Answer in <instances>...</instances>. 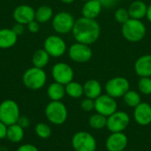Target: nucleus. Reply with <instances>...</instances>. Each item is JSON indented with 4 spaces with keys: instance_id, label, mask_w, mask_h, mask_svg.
I'll use <instances>...</instances> for the list:
<instances>
[{
    "instance_id": "nucleus-1",
    "label": "nucleus",
    "mask_w": 151,
    "mask_h": 151,
    "mask_svg": "<svg viewBox=\"0 0 151 151\" xmlns=\"http://www.w3.org/2000/svg\"><path fill=\"white\" fill-rule=\"evenodd\" d=\"M72 34L77 42L90 46L99 39L101 27L96 19L81 17L75 20Z\"/></svg>"
},
{
    "instance_id": "nucleus-2",
    "label": "nucleus",
    "mask_w": 151,
    "mask_h": 151,
    "mask_svg": "<svg viewBox=\"0 0 151 151\" xmlns=\"http://www.w3.org/2000/svg\"><path fill=\"white\" fill-rule=\"evenodd\" d=\"M147 28L141 19H129L121 27V34L123 37L129 42H139L146 35Z\"/></svg>"
},
{
    "instance_id": "nucleus-3",
    "label": "nucleus",
    "mask_w": 151,
    "mask_h": 151,
    "mask_svg": "<svg viewBox=\"0 0 151 151\" xmlns=\"http://www.w3.org/2000/svg\"><path fill=\"white\" fill-rule=\"evenodd\" d=\"M22 81L26 88L31 90H38L44 87L47 81V75L42 68L33 66L24 73Z\"/></svg>"
},
{
    "instance_id": "nucleus-4",
    "label": "nucleus",
    "mask_w": 151,
    "mask_h": 151,
    "mask_svg": "<svg viewBox=\"0 0 151 151\" xmlns=\"http://www.w3.org/2000/svg\"><path fill=\"white\" fill-rule=\"evenodd\" d=\"M19 118V107L15 101L6 99L0 104V121L5 126L17 124Z\"/></svg>"
},
{
    "instance_id": "nucleus-5",
    "label": "nucleus",
    "mask_w": 151,
    "mask_h": 151,
    "mask_svg": "<svg viewBox=\"0 0 151 151\" xmlns=\"http://www.w3.org/2000/svg\"><path fill=\"white\" fill-rule=\"evenodd\" d=\"M45 116L51 124L62 125L67 119V108L61 101H51L45 108Z\"/></svg>"
},
{
    "instance_id": "nucleus-6",
    "label": "nucleus",
    "mask_w": 151,
    "mask_h": 151,
    "mask_svg": "<svg viewBox=\"0 0 151 151\" xmlns=\"http://www.w3.org/2000/svg\"><path fill=\"white\" fill-rule=\"evenodd\" d=\"M72 146L75 151H96L97 143L96 138L90 133L80 131L73 134Z\"/></svg>"
},
{
    "instance_id": "nucleus-7",
    "label": "nucleus",
    "mask_w": 151,
    "mask_h": 151,
    "mask_svg": "<svg viewBox=\"0 0 151 151\" xmlns=\"http://www.w3.org/2000/svg\"><path fill=\"white\" fill-rule=\"evenodd\" d=\"M104 88L107 95L117 99L123 97L124 95L130 89V82L125 77L117 76L110 79L106 82Z\"/></svg>"
},
{
    "instance_id": "nucleus-8",
    "label": "nucleus",
    "mask_w": 151,
    "mask_h": 151,
    "mask_svg": "<svg viewBox=\"0 0 151 151\" xmlns=\"http://www.w3.org/2000/svg\"><path fill=\"white\" fill-rule=\"evenodd\" d=\"M75 19L68 12H59L52 18V28L59 35H65L72 32Z\"/></svg>"
},
{
    "instance_id": "nucleus-9",
    "label": "nucleus",
    "mask_w": 151,
    "mask_h": 151,
    "mask_svg": "<svg viewBox=\"0 0 151 151\" xmlns=\"http://www.w3.org/2000/svg\"><path fill=\"white\" fill-rule=\"evenodd\" d=\"M68 56L72 61L83 64L88 62L92 58L93 51L89 45L76 42L68 49Z\"/></svg>"
},
{
    "instance_id": "nucleus-10",
    "label": "nucleus",
    "mask_w": 151,
    "mask_h": 151,
    "mask_svg": "<svg viewBox=\"0 0 151 151\" xmlns=\"http://www.w3.org/2000/svg\"><path fill=\"white\" fill-rule=\"evenodd\" d=\"M43 49L48 52V54L52 58L62 57L67 50L66 42L59 35H50L43 42Z\"/></svg>"
},
{
    "instance_id": "nucleus-11",
    "label": "nucleus",
    "mask_w": 151,
    "mask_h": 151,
    "mask_svg": "<svg viewBox=\"0 0 151 151\" xmlns=\"http://www.w3.org/2000/svg\"><path fill=\"white\" fill-rule=\"evenodd\" d=\"M130 124L129 115L123 111H117L107 118L106 127L111 133H119L127 129Z\"/></svg>"
},
{
    "instance_id": "nucleus-12",
    "label": "nucleus",
    "mask_w": 151,
    "mask_h": 151,
    "mask_svg": "<svg viewBox=\"0 0 151 151\" xmlns=\"http://www.w3.org/2000/svg\"><path fill=\"white\" fill-rule=\"evenodd\" d=\"M51 75L54 81L65 86L73 81L74 72L70 65L64 62H59L52 66Z\"/></svg>"
},
{
    "instance_id": "nucleus-13",
    "label": "nucleus",
    "mask_w": 151,
    "mask_h": 151,
    "mask_svg": "<svg viewBox=\"0 0 151 151\" xmlns=\"http://www.w3.org/2000/svg\"><path fill=\"white\" fill-rule=\"evenodd\" d=\"M95 111L108 118L118 111V103L112 96L102 94L95 100Z\"/></svg>"
},
{
    "instance_id": "nucleus-14",
    "label": "nucleus",
    "mask_w": 151,
    "mask_h": 151,
    "mask_svg": "<svg viewBox=\"0 0 151 151\" xmlns=\"http://www.w3.org/2000/svg\"><path fill=\"white\" fill-rule=\"evenodd\" d=\"M12 17L17 23L27 25L35 19V11L28 4H20L13 10Z\"/></svg>"
},
{
    "instance_id": "nucleus-15",
    "label": "nucleus",
    "mask_w": 151,
    "mask_h": 151,
    "mask_svg": "<svg viewBox=\"0 0 151 151\" xmlns=\"http://www.w3.org/2000/svg\"><path fill=\"white\" fill-rule=\"evenodd\" d=\"M128 144V138L123 133H111L105 141V148L108 151H124Z\"/></svg>"
},
{
    "instance_id": "nucleus-16",
    "label": "nucleus",
    "mask_w": 151,
    "mask_h": 151,
    "mask_svg": "<svg viewBox=\"0 0 151 151\" xmlns=\"http://www.w3.org/2000/svg\"><path fill=\"white\" fill-rule=\"evenodd\" d=\"M134 119L135 122L142 126L147 127L151 124V105L148 103L142 102L134 108Z\"/></svg>"
},
{
    "instance_id": "nucleus-17",
    "label": "nucleus",
    "mask_w": 151,
    "mask_h": 151,
    "mask_svg": "<svg viewBox=\"0 0 151 151\" xmlns=\"http://www.w3.org/2000/svg\"><path fill=\"white\" fill-rule=\"evenodd\" d=\"M135 73L140 77H151V54L139 57L134 65Z\"/></svg>"
},
{
    "instance_id": "nucleus-18",
    "label": "nucleus",
    "mask_w": 151,
    "mask_h": 151,
    "mask_svg": "<svg viewBox=\"0 0 151 151\" xmlns=\"http://www.w3.org/2000/svg\"><path fill=\"white\" fill-rule=\"evenodd\" d=\"M103 9L102 4L98 0H88L84 2V4L81 8L82 17L96 19L101 13Z\"/></svg>"
},
{
    "instance_id": "nucleus-19",
    "label": "nucleus",
    "mask_w": 151,
    "mask_h": 151,
    "mask_svg": "<svg viewBox=\"0 0 151 151\" xmlns=\"http://www.w3.org/2000/svg\"><path fill=\"white\" fill-rule=\"evenodd\" d=\"M147 9H148V5L142 0H135L132 2L127 8L131 19H141V20L143 18H146Z\"/></svg>"
},
{
    "instance_id": "nucleus-20",
    "label": "nucleus",
    "mask_w": 151,
    "mask_h": 151,
    "mask_svg": "<svg viewBox=\"0 0 151 151\" xmlns=\"http://www.w3.org/2000/svg\"><path fill=\"white\" fill-rule=\"evenodd\" d=\"M83 90L84 96L86 97L96 100L102 95L103 88L101 83L95 79H90L83 84Z\"/></svg>"
},
{
    "instance_id": "nucleus-21",
    "label": "nucleus",
    "mask_w": 151,
    "mask_h": 151,
    "mask_svg": "<svg viewBox=\"0 0 151 151\" xmlns=\"http://www.w3.org/2000/svg\"><path fill=\"white\" fill-rule=\"evenodd\" d=\"M17 41L18 35L12 28L0 29V49H10L17 43Z\"/></svg>"
},
{
    "instance_id": "nucleus-22",
    "label": "nucleus",
    "mask_w": 151,
    "mask_h": 151,
    "mask_svg": "<svg viewBox=\"0 0 151 151\" xmlns=\"http://www.w3.org/2000/svg\"><path fill=\"white\" fill-rule=\"evenodd\" d=\"M47 95L51 101H61L66 95L65 85L56 81L50 83L47 88Z\"/></svg>"
},
{
    "instance_id": "nucleus-23",
    "label": "nucleus",
    "mask_w": 151,
    "mask_h": 151,
    "mask_svg": "<svg viewBox=\"0 0 151 151\" xmlns=\"http://www.w3.org/2000/svg\"><path fill=\"white\" fill-rule=\"evenodd\" d=\"M6 138L15 143L21 142L24 138V128L18 123L7 127Z\"/></svg>"
},
{
    "instance_id": "nucleus-24",
    "label": "nucleus",
    "mask_w": 151,
    "mask_h": 151,
    "mask_svg": "<svg viewBox=\"0 0 151 151\" xmlns=\"http://www.w3.org/2000/svg\"><path fill=\"white\" fill-rule=\"evenodd\" d=\"M50 56L44 49L37 50L32 57V64L35 67L44 68L50 62Z\"/></svg>"
},
{
    "instance_id": "nucleus-25",
    "label": "nucleus",
    "mask_w": 151,
    "mask_h": 151,
    "mask_svg": "<svg viewBox=\"0 0 151 151\" xmlns=\"http://www.w3.org/2000/svg\"><path fill=\"white\" fill-rule=\"evenodd\" d=\"M54 16L53 10L49 5H41L35 10V20L40 24H44L52 19Z\"/></svg>"
},
{
    "instance_id": "nucleus-26",
    "label": "nucleus",
    "mask_w": 151,
    "mask_h": 151,
    "mask_svg": "<svg viewBox=\"0 0 151 151\" xmlns=\"http://www.w3.org/2000/svg\"><path fill=\"white\" fill-rule=\"evenodd\" d=\"M65 94L71 98H81L84 95L83 85L77 81H71L65 86Z\"/></svg>"
},
{
    "instance_id": "nucleus-27",
    "label": "nucleus",
    "mask_w": 151,
    "mask_h": 151,
    "mask_svg": "<svg viewBox=\"0 0 151 151\" xmlns=\"http://www.w3.org/2000/svg\"><path fill=\"white\" fill-rule=\"evenodd\" d=\"M123 99H124L125 104L128 107H132V108H135L138 104H140L142 103L141 95L137 91L132 90V89H129L124 95Z\"/></svg>"
},
{
    "instance_id": "nucleus-28",
    "label": "nucleus",
    "mask_w": 151,
    "mask_h": 151,
    "mask_svg": "<svg viewBox=\"0 0 151 151\" xmlns=\"http://www.w3.org/2000/svg\"><path fill=\"white\" fill-rule=\"evenodd\" d=\"M88 124H89L90 127H92L93 129H97V130L103 129V128L106 127L107 117L96 112L89 117Z\"/></svg>"
},
{
    "instance_id": "nucleus-29",
    "label": "nucleus",
    "mask_w": 151,
    "mask_h": 151,
    "mask_svg": "<svg viewBox=\"0 0 151 151\" xmlns=\"http://www.w3.org/2000/svg\"><path fill=\"white\" fill-rule=\"evenodd\" d=\"M138 90L144 96L151 95V77H142L138 81Z\"/></svg>"
},
{
    "instance_id": "nucleus-30",
    "label": "nucleus",
    "mask_w": 151,
    "mask_h": 151,
    "mask_svg": "<svg viewBox=\"0 0 151 151\" xmlns=\"http://www.w3.org/2000/svg\"><path fill=\"white\" fill-rule=\"evenodd\" d=\"M35 134L41 139H48L51 135V128L46 123H38L35 127Z\"/></svg>"
},
{
    "instance_id": "nucleus-31",
    "label": "nucleus",
    "mask_w": 151,
    "mask_h": 151,
    "mask_svg": "<svg viewBox=\"0 0 151 151\" xmlns=\"http://www.w3.org/2000/svg\"><path fill=\"white\" fill-rule=\"evenodd\" d=\"M114 18H115L117 22H119V24L123 25L125 22H127L130 19L129 13H128V10L126 9V8H122V7L118 8L115 11Z\"/></svg>"
},
{
    "instance_id": "nucleus-32",
    "label": "nucleus",
    "mask_w": 151,
    "mask_h": 151,
    "mask_svg": "<svg viewBox=\"0 0 151 151\" xmlns=\"http://www.w3.org/2000/svg\"><path fill=\"white\" fill-rule=\"evenodd\" d=\"M81 108L86 112L92 111L93 110H95V100L86 97L85 99H83L81 101Z\"/></svg>"
},
{
    "instance_id": "nucleus-33",
    "label": "nucleus",
    "mask_w": 151,
    "mask_h": 151,
    "mask_svg": "<svg viewBox=\"0 0 151 151\" xmlns=\"http://www.w3.org/2000/svg\"><path fill=\"white\" fill-rule=\"evenodd\" d=\"M98 1L102 4L103 8H106V9L113 8L119 2V0H98Z\"/></svg>"
},
{
    "instance_id": "nucleus-34",
    "label": "nucleus",
    "mask_w": 151,
    "mask_h": 151,
    "mask_svg": "<svg viewBox=\"0 0 151 151\" xmlns=\"http://www.w3.org/2000/svg\"><path fill=\"white\" fill-rule=\"evenodd\" d=\"M27 26L28 31L33 33V34H35V33L39 32V30H40V23L38 21H36L35 19L29 22Z\"/></svg>"
},
{
    "instance_id": "nucleus-35",
    "label": "nucleus",
    "mask_w": 151,
    "mask_h": 151,
    "mask_svg": "<svg viewBox=\"0 0 151 151\" xmlns=\"http://www.w3.org/2000/svg\"><path fill=\"white\" fill-rule=\"evenodd\" d=\"M24 26H25V25H22V24H19V23H17V22H16V23L12 26V30L14 31V33L19 36V35H20L23 34V32H24V30H25Z\"/></svg>"
},
{
    "instance_id": "nucleus-36",
    "label": "nucleus",
    "mask_w": 151,
    "mask_h": 151,
    "mask_svg": "<svg viewBox=\"0 0 151 151\" xmlns=\"http://www.w3.org/2000/svg\"><path fill=\"white\" fill-rule=\"evenodd\" d=\"M17 151H39V150L33 144H23L18 148Z\"/></svg>"
},
{
    "instance_id": "nucleus-37",
    "label": "nucleus",
    "mask_w": 151,
    "mask_h": 151,
    "mask_svg": "<svg viewBox=\"0 0 151 151\" xmlns=\"http://www.w3.org/2000/svg\"><path fill=\"white\" fill-rule=\"evenodd\" d=\"M7 133V126H5L3 122L0 121V140L6 138Z\"/></svg>"
},
{
    "instance_id": "nucleus-38",
    "label": "nucleus",
    "mask_w": 151,
    "mask_h": 151,
    "mask_svg": "<svg viewBox=\"0 0 151 151\" xmlns=\"http://www.w3.org/2000/svg\"><path fill=\"white\" fill-rule=\"evenodd\" d=\"M146 18L151 23V4L150 5H148V9H147V14H146Z\"/></svg>"
},
{
    "instance_id": "nucleus-39",
    "label": "nucleus",
    "mask_w": 151,
    "mask_h": 151,
    "mask_svg": "<svg viewBox=\"0 0 151 151\" xmlns=\"http://www.w3.org/2000/svg\"><path fill=\"white\" fill-rule=\"evenodd\" d=\"M62 3H64V4H72V3H73L75 0H60Z\"/></svg>"
},
{
    "instance_id": "nucleus-40",
    "label": "nucleus",
    "mask_w": 151,
    "mask_h": 151,
    "mask_svg": "<svg viewBox=\"0 0 151 151\" xmlns=\"http://www.w3.org/2000/svg\"><path fill=\"white\" fill-rule=\"evenodd\" d=\"M81 1H83V2H87V1H88V0H81Z\"/></svg>"
},
{
    "instance_id": "nucleus-41",
    "label": "nucleus",
    "mask_w": 151,
    "mask_h": 151,
    "mask_svg": "<svg viewBox=\"0 0 151 151\" xmlns=\"http://www.w3.org/2000/svg\"><path fill=\"white\" fill-rule=\"evenodd\" d=\"M127 151H135V150H127Z\"/></svg>"
}]
</instances>
